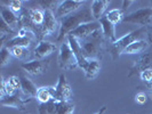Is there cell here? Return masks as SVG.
<instances>
[{
    "mask_svg": "<svg viewBox=\"0 0 152 114\" xmlns=\"http://www.w3.org/2000/svg\"><path fill=\"white\" fill-rule=\"evenodd\" d=\"M152 18V8H141L137 9L135 12L130 13L129 15H126L124 17L122 23H128V24H137V25H142L146 26V24H149Z\"/></svg>",
    "mask_w": 152,
    "mask_h": 114,
    "instance_id": "cell-5",
    "label": "cell"
},
{
    "mask_svg": "<svg viewBox=\"0 0 152 114\" xmlns=\"http://www.w3.org/2000/svg\"><path fill=\"white\" fill-rule=\"evenodd\" d=\"M57 29V20H56V16L53 13V10H49V9H46L45 10V20L44 23L40 28V34H41V38H44L46 36H50L53 34L54 32Z\"/></svg>",
    "mask_w": 152,
    "mask_h": 114,
    "instance_id": "cell-10",
    "label": "cell"
},
{
    "mask_svg": "<svg viewBox=\"0 0 152 114\" xmlns=\"http://www.w3.org/2000/svg\"><path fill=\"white\" fill-rule=\"evenodd\" d=\"M146 33V26H142L137 30L129 32L127 34H125L120 39H117V41L113 42L110 47V54L112 55L114 60L119 57V55H121L127 47H129L133 42H135L137 40H141L142 37Z\"/></svg>",
    "mask_w": 152,
    "mask_h": 114,
    "instance_id": "cell-2",
    "label": "cell"
},
{
    "mask_svg": "<svg viewBox=\"0 0 152 114\" xmlns=\"http://www.w3.org/2000/svg\"><path fill=\"white\" fill-rule=\"evenodd\" d=\"M28 17L33 25H39L41 28L45 20V10L40 8H30L28 9Z\"/></svg>",
    "mask_w": 152,
    "mask_h": 114,
    "instance_id": "cell-23",
    "label": "cell"
},
{
    "mask_svg": "<svg viewBox=\"0 0 152 114\" xmlns=\"http://www.w3.org/2000/svg\"><path fill=\"white\" fill-rule=\"evenodd\" d=\"M140 76H141V80L144 81L146 84H151L152 82V68H145L144 71H142L140 73Z\"/></svg>",
    "mask_w": 152,
    "mask_h": 114,
    "instance_id": "cell-31",
    "label": "cell"
},
{
    "mask_svg": "<svg viewBox=\"0 0 152 114\" xmlns=\"http://www.w3.org/2000/svg\"><path fill=\"white\" fill-rule=\"evenodd\" d=\"M151 8H152V1H151Z\"/></svg>",
    "mask_w": 152,
    "mask_h": 114,
    "instance_id": "cell-38",
    "label": "cell"
},
{
    "mask_svg": "<svg viewBox=\"0 0 152 114\" xmlns=\"http://www.w3.org/2000/svg\"><path fill=\"white\" fill-rule=\"evenodd\" d=\"M93 21H94V17H93V14H91V8L79 9L76 13L61 18L57 41L58 42L63 41L65 37H68L69 34H71L80 25H83L85 23L93 22Z\"/></svg>",
    "mask_w": 152,
    "mask_h": 114,
    "instance_id": "cell-1",
    "label": "cell"
},
{
    "mask_svg": "<svg viewBox=\"0 0 152 114\" xmlns=\"http://www.w3.org/2000/svg\"><path fill=\"white\" fill-rule=\"evenodd\" d=\"M146 95H145V92H137L136 95H135V102H136L137 104H140V105H144L145 103H146Z\"/></svg>",
    "mask_w": 152,
    "mask_h": 114,
    "instance_id": "cell-33",
    "label": "cell"
},
{
    "mask_svg": "<svg viewBox=\"0 0 152 114\" xmlns=\"http://www.w3.org/2000/svg\"><path fill=\"white\" fill-rule=\"evenodd\" d=\"M148 88H149V90H150V91H152V82L148 84Z\"/></svg>",
    "mask_w": 152,
    "mask_h": 114,
    "instance_id": "cell-37",
    "label": "cell"
},
{
    "mask_svg": "<svg viewBox=\"0 0 152 114\" xmlns=\"http://www.w3.org/2000/svg\"><path fill=\"white\" fill-rule=\"evenodd\" d=\"M60 2H61V1H50V0H46V1H40L39 4H40V5H42L44 10H46V9L52 10V8H55V6H56V7H58Z\"/></svg>",
    "mask_w": 152,
    "mask_h": 114,
    "instance_id": "cell-32",
    "label": "cell"
},
{
    "mask_svg": "<svg viewBox=\"0 0 152 114\" xmlns=\"http://www.w3.org/2000/svg\"><path fill=\"white\" fill-rule=\"evenodd\" d=\"M38 111L39 114H73L75 104L71 102H56L53 99L49 103L40 104Z\"/></svg>",
    "mask_w": 152,
    "mask_h": 114,
    "instance_id": "cell-3",
    "label": "cell"
},
{
    "mask_svg": "<svg viewBox=\"0 0 152 114\" xmlns=\"http://www.w3.org/2000/svg\"><path fill=\"white\" fill-rule=\"evenodd\" d=\"M105 111H107V106H103L101 110H99V111H97L95 114H104V113H105Z\"/></svg>",
    "mask_w": 152,
    "mask_h": 114,
    "instance_id": "cell-36",
    "label": "cell"
},
{
    "mask_svg": "<svg viewBox=\"0 0 152 114\" xmlns=\"http://www.w3.org/2000/svg\"><path fill=\"white\" fill-rule=\"evenodd\" d=\"M148 47H149V41H146L144 39H141V40H137L135 42H133L129 47H127L124 53L127 54V55H138V54L144 53L148 49Z\"/></svg>",
    "mask_w": 152,
    "mask_h": 114,
    "instance_id": "cell-21",
    "label": "cell"
},
{
    "mask_svg": "<svg viewBox=\"0 0 152 114\" xmlns=\"http://www.w3.org/2000/svg\"><path fill=\"white\" fill-rule=\"evenodd\" d=\"M6 82H7L12 88H14L15 90L21 89V78H20V76H8Z\"/></svg>",
    "mask_w": 152,
    "mask_h": 114,
    "instance_id": "cell-29",
    "label": "cell"
},
{
    "mask_svg": "<svg viewBox=\"0 0 152 114\" xmlns=\"http://www.w3.org/2000/svg\"><path fill=\"white\" fill-rule=\"evenodd\" d=\"M109 5H110V1H107V0H94L91 5V14H93V17L95 20L99 21L104 16L103 14L107 9Z\"/></svg>",
    "mask_w": 152,
    "mask_h": 114,
    "instance_id": "cell-19",
    "label": "cell"
},
{
    "mask_svg": "<svg viewBox=\"0 0 152 114\" xmlns=\"http://www.w3.org/2000/svg\"><path fill=\"white\" fill-rule=\"evenodd\" d=\"M134 1H124L122 2V9H127V8H129V6L133 4Z\"/></svg>",
    "mask_w": 152,
    "mask_h": 114,
    "instance_id": "cell-34",
    "label": "cell"
},
{
    "mask_svg": "<svg viewBox=\"0 0 152 114\" xmlns=\"http://www.w3.org/2000/svg\"><path fill=\"white\" fill-rule=\"evenodd\" d=\"M72 97V89L66 80V76L61 74L58 76V82L55 87L54 100L56 102H70Z\"/></svg>",
    "mask_w": 152,
    "mask_h": 114,
    "instance_id": "cell-7",
    "label": "cell"
},
{
    "mask_svg": "<svg viewBox=\"0 0 152 114\" xmlns=\"http://www.w3.org/2000/svg\"><path fill=\"white\" fill-rule=\"evenodd\" d=\"M34 40V34L28 31L25 36H16L14 38L9 39L7 41V48H13V47H23V48H29Z\"/></svg>",
    "mask_w": 152,
    "mask_h": 114,
    "instance_id": "cell-15",
    "label": "cell"
},
{
    "mask_svg": "<svg viewBox=\"0 0 152 114\" xmlns=\"http://www.w3.org/2000/svg\"><path fill=\"white\" fill-rule=\"evenodd\" d=\"M101 30V24L99 21H93L89 23H85L83 25H80L78 29L73 31L71 33V36H73L78 40H87L91 37H93L95 33H97Z\"/></svg>",
    "mask_w": 152,
    "mask_h": 114,
    "instance_id": "cell-8",
    "label": "cell"
},
{
    "mask_svg": "<svg viewBox=\"0 0 152 114\" xmlns=\"http://www.w3.org/2000/svg\"><path fill=\"white\" fill-rule=\"evenodd\" d=\"M152 68V54L151 53H146L144 55H142L136 62L135 64L133 65V68H130V72L128 76H132L134 74H136L137 72H142L144 71L145 68Z\"/></svg>",
    "mask_w": 152,
    "mask_h": 114,
    "instance_id": "cell-16",
    "label": "cell"
},
{
    "mask_svg": "<svg viewBox=\"0 0 152 114\" xmlns=\"http://www.w3.org/2000/svg\"><path fill=\"white\" fill-rule=\"evenodd\" d=\"M54 95H55V88H53V87H41V88H39L36 98L38 99L40 104H46V103H49L50 100H53Z\"/></svg>",
    "mask_w": 152,
    "mask_h": 114,
    "instance_id": "cell-22",
    "label": "cell"
},
{
    "mask_svg": "<svg viewBox=\"0 0 152 114\" xmlns=\"http://www.w3.org/2000/svg\"><path fill=\"white\" fill-rule=\"evenodd\" d=\"M14 31H13V29H10L9 26H8L6 23L4 22L2 20L0 21V34H1V42L5 40V37L7 36V34H9V33H13Z\"/></svg>",
    "mask_w": 152,
    "mask_h": 114,
    "instance_id": "cell-30",
    "label": "cell"
},
{
    "mask_svg": "<svg viewBox=\"0 0 152 114\" xmlns=\"http://www.w3.org/2000/svg\"><path fill=\"white\" fill-rule=\"evenodd\" d=\"M58 65L62 70H73L78 66V62L69 42H63L58 53Z\"/></svg>",
    "mask_w": 152,
    "mask_h": 114,
    "instance_id": "cell-4",
    "label": "cell"
},
{
    "mask_svg": "<svg viewBox=\"0 0 152 114\" xmlns=\"http://www.w3.org/2000/svg\"><path fill=\"white\" fill-rule=\"evenodd\" d=\"M21 68H22L28 74L37 76L42 74V73L45 72V68H47V65H46V62L41 61V60H33V61L22 63Z\"/></svg>",
    "mask_w": 152,
    "mask_h": 114,
    "instance_id": "cell-13",
    "label": "cell"
},
{
    "mask_svg": "<svg viewBox=\"0 0 152 114\" xmlns=\"http://www.w3.org/2000/svg\"><path fill=\"white\" fill-rule=\"evenodd\" d=\"M107 20L110 21V22L112 23V24H118V23H120L124 21V10L122 9H119V8H114V9H111V10H109L107 13Z\"/></svg>",
    "mask_w": 152,
    "mask_h": 114,
    "instance_id": "cell-25",
    "label": "cell"
},
{
    "mask_svg": "<svg viewBox=\"0 0 152 114\" xmlns=\"http://www.w3.org/2000/svg\"><path fill=\"white\" fill-rule=\"evenodd\" d=\"M148 41H149V44H152V28L149 30V32H148Z\"/></svg>",
    "mask_w": 152,
    "mask_h": 114,
    "instance_id": "cell-35",
    "label": "cell"
},
{
    "mask_svg": "<svg viewBox=\"0 0 152 114\" xmlns=\"http://www.w3.org/2000/svg\"><path fill=\"white\" fill-rule=\"evenodd\" d=\"M0 15H1V20L6 23L10 29H13V30H14L15 28H17V25L21 22V20L16 16L15 13L12 12L7 6H1Z\"/></svg>",
    "mask_w": 152,
    "mask_h": 114,
    "instance_id": "cell-18",
    "label": "cell"
},
{
    "mask_svg": "<svg viewBox=\"0 0 152 114\" xmlns=\"http://www.w3.org/2000/svg\"><path fill=\"white\" fill-rule=\"evenodd\" d=\"M99 22L101 24V29L103 31V34H104L105 39L107 41H110L111 44L115 42L117 38H115V26H114V24H112L107 20V16H103Z\"/></svg>",
    "mask_w": 152,
    "mask_h": 114,
    "instance_id": "cell-17",
    "label": "cell"
},
{
    "mask_svg": "<svg viewBox=\"0 0 152 114\" xmlns=\"http://www.w3.org/2000/svg\"><path fill=\"white\" fill-rule=\"evenodd\" d=\"M10 50L12 55L18 58V60H26L29 57V49L28 48H23V47H13V48H8Z\"/></svg>",
    "mask_w": 152,
    "mask_h": 114,
    "instance_id": "cell-27",
    "label": "cell"
},
{
    "mask_svg": "<svg viewBox=\"0 0 152 114\" xmlns=\"http://www.w3.org/2000/svg\"><path fill=\"white\" fill-rule=\"evenodd\" d=\"M84 4L85 1H81V0H64V1H61L57 9H56L55 16L58 17V18H63L65 16L71 15V14L78 12Z\"/></svg>",
    "mask_w": 152,
    "mask_h": 114,
    "instance_id": "cell-9",
    "label": "cell"
},
{
    "mask_svg": "<svg viewBox=\"0 0 152 114\" xmlns=\"http://www.w3.org/2000/svg\"><path fill=\"white\" fill-rule=\"evenodd\" d=\"M99 71H101V62H99V60H95V58L88 60V64L85 68V76L87 79L91 80V79H94L99 74Z\"/></svg>",
    "mask_w": 152,
    "mask_h": 114,
    "instance_id": "cell-24",
    "label": "cell"
},
{
    "mask_svg": "<svg viewBox=\"0 0 152 114\" xmlns=\"http://www.w3.org/2000/svg\"><path fill=\"white\" fill-rule=\"evenodd\" d=\"M31 98L23 99L20 95H12V96H5L4 98H1L0 100V104L1 106L5 107H13L16 110H20V111H24L25 110V104L30 103Z\"/></svg>",
    "mask_w": 152,
    "mask_h": 114,
    "instance_id": "cell-12",
    "label": "cell"
},
{
    "mask_svg": "<svg viewBox=\"0 0 152 114\" xmlns=\"http://www.w3.org/2000/svg\"><path fill=\"white\" fill-rule=\"evenodd\" d=\"M68 42L69 45H70V47H71L73 54H75V56H76L77 62H78V66L85 71V68H86L87 64H88V60L84 56L81 44L79 42L78 39H76L73 36H71V34L68 36Z\"/></svg>",
    "mask_w": 152,
    "mask_h": 114,
    "instance_id": "cell-11",
    "label": "cell"
},
{
    "mask_svg": "<svg viewBox=\"0 0 152 114\" xmlns=\"http://www.w3.org/2000/svg\"><path fill=\"white\" fill-rule=\"evenodd\" d=\"M57 50V46L53 44V42H49V41H40L37 47L34 48V52L33 55L37 60H42L48 57L49 55H52L54 52Z\"/></svg>",
    "mask_w": 152,
    "mask_h": 114,
    "instance_id": "cell-14",
    "label": "cell"
},
{
    "mask_svg": "<svg viewBox=\"0 0 152 114\" xmlns=\"http://www.w3.org/2000/svg\"><path fill=\"white\" fill-rule=\"evenodd\" d=\"M12 57H14L10 50L8 49L7 47H1V50H0V66L1 68H5L6 65H8L10 61H12Z\"/></svg>",
    "mask_w": 152,
    "mask_h": 114,
    "instance_id": "cell-26",
    "label": "cell"
},
{
    "mask_svg": "<svg viewBox=\"0 0 152 114\" xmlns=\"http://www.w3.org/2000/svg\"><path fill=\"white\" fill-rule=\"evenodd\" d=\"M22 5H23V1L21 0H10V1H7V7L14 12V13H20L22 10Z\"/></svg>",
    "mask_w": 152,
    "mask_h": 114,
    "instance_id": "cell-28",
    "label": "cell"
},
{
    "mask_svg": "<svg viewBox=\"0 0 152 114\" xmlns=\"http://www.w3.org/2000/svg\"><path fill=\"white\" fill-rule=\"evenodd\" d=\"M20 78H21V90L23 91V94L29 97H37L39 88L36 87V84L29 78L24 76H21Z\"/></svg>",
    "mask_w": 152,
    "mask_h": 114,
    "instance_id": "cell-20",
    "label": "cell"
},
{
    "mask_svg": "<svg viewBox=\"0 0 152 114\" xmlns=\"http://www.w3.org/2000/svg\"><path fill=\"white\" fill-rule=\"evenodd\" d=\"M83 47V53L84 56L87 60H99V53H101V42H99V36L95 33L93 37L89 39L85 40L84 42L81 44Z\"/></svg>",
    "mask_w": 152,
    "mask_h": 114,
    "instance_id": "cell-6",
    "label": "cell"
}]
</instances>
